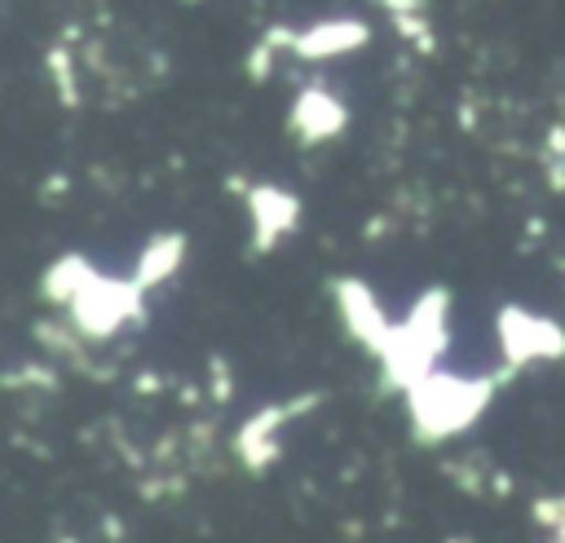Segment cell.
<instances>
[{
    "label": "cell",
    "instance_id": "obj_1",
    "mask_svg": "<svg viewBox=\"0 0 565 543\" xmlns=\"http://www.w3.org/2000/svg\"><path fill=\"white\" fill-rule=\"evenodd\" d=\"M450 349V291L428 287L415 296L411 313L393 327L388 349L380 353V384L393 393H411L419 380H428Z\"/></svg>",
    "mask_w": 565,
    "mask_h": 543
},
{
    "label": "cell",
    "instance_id": "obj_2",
    "mask_svg": "<svg viewBox=\"0 0 565 543\" xmlns=\"http://www.w3.org/2000/svg\"><path fill=\"white\" fill-rule=\"evenodd\" d=\"M499 375H455V371H433L406 393V415H411V437L419 446H441L459 433H468L486 406L494 402Z\"/></svg>",
    "mask_w": 565,
    "mask_h": 543
},
{
    "label": "cell",
    "instance_id": "obj_3",
    "mask_svg": "<svg viewBox=\"0 0 565 543\" xmlns=\"http://www.w3.org/2000/svg\"><path fill=\"white\" fill-rule=\"evenodd\" d=\"M146 291L132 278H110L97 274L88 283V291L66 309V322L84 336V340H110L119 336L128 322H146Z\"/></svg>",
    "mask_w": 565,
    "mask_h": 543
},
{
    "label": "cell",
    "instance_id": "obj_4",
    "mask_svg": "<svg viewBox=\"0 0 565 543\" xmlns=\"http://www.w3.org/2000/svg\"><path fill=\"white\" fill-rule=\"evenodd\" d=\"M327 402V393H296V397H287V402H269V406H260V411H252L243 424H238V433H234V441H230V450H234V459L252 472V477H260V472H269L274 464H278V455H282V441H278V433L291 424V419H300V415H309V411H318Z\"/></svg>",
    "mask_w": 565,
    "mask_h": 543
},
{
    "label": "cell",
    "instance_id": "obj_5",
    "mask_svg": "<svg viewBox=\"0 0 565 543\" xmlns=\"http://www.w3.org/2000/svg\"><path fill=\"white\" fill-rule=\"evenodd\" d=\"M494 340L508 371H521L530 362H561L565 358V327L547 313H534L525 305H503L494 313Z\"/></svg>",
    "mask_w": 565,
    "mask_h": 543
},
{
    "label": "cell",
    "instance_id": "obj_6",
    "mask_svg": "<svg viewBox=\"0 0 565 543\" xmlns=\"http://www.w3.org/2000/svg\"><path fill=\"white\" fill-rule=\"evenodd\" d=\"M331 296H335V309H340L344 331H349L366 353H375V358H380V353L388 349L393 327H397V322H388V313H384L380 296H375L362 278H353V274L331 278Z\"/></svg>",
    "mask_w": 565,
    "mask_h": 543
},
{
    "label": "cell",
    "instance_id": "obj_7",
    "mask_svg": "<svg viewBox=\"0 0 565 543\" xmlns=\"http://www.w3.org/2000/svg\"><path fill=\"white\" fill-rule=\"evenodd\" d=\"M247 221H252V256L274 252L300 225V199L282 185H252L247 190Z\"/></svg>",
    "mask_w": 565,
    "mask_h": 543
},
{
    "label": "cell",
    "instance_id": "obj_8",
    "mask_svg": "<svg viewBox=\"0 0 565 543\" xmlns=\"http://www.w3.org/2000/svg\"><path fill=\"white\" fill-rule=\"evenodd\" d=\"M349 124V110L335 93H327L322 84H309L296 102H291V115H287V128L300 146H318V141H331L340 137Z\"/></svg>",
    "mask_w": 565,
    "mask_h": 543
},
{
    "label": "cell",
    "instance_id": "obj_9",
    "mask_svg": "<svg viewBox=\"0 0 565 543\" xmlns=\"http://www.w3.org/2000/svg\"><path fill=\"white\" fill-rule=\"evenodd\" d=\"M366 40H371L366 22H358V18H327V22L309 26V31H300L291 53L305 57V62H327V57H340L349 49H362Z\"/></svg>",
    "mask_w": 565,
    "mask_h": 543
},
{
    "label": "cell",
    "instance_id": "obj_10",
    "mask_svg": "<svg viewBox=\"0 0 565 543\" xmlns=\"http://www.w3.org/2000/svg\"><path fill=\"white\" fill-rule=\"evenodd\" d=\"M102 269L84 256V252H62L44 274H40V296L49 300V305H75L84 291H88V283L97 278Z\"/></svg>",
    "mask_w": 565,
    "mask_h": 543
},
{
    "label": "cell",
    "instance_id": "obj_11",
    "mask_svg": "<svg viewBox=\"0 0 565 543\" xmlns=\"http://www.w3.org/2000/svg\"><path fill=\"white\" fill-rule=\"evenodd\" d=\"M185 247H190V238H185L181 230H163V234H154V238L141 247V256H137L132 283H137L141 291H150V287L168 283V278L181 269V260H185Z\"/></svg>",
    "mask_w": 565,
    "mask_h": 543
},
{
    "label": "cell",
    "instance_id": "obj_12",
    "mask_svg": "<svg viewBox=\"0 0 565 543\" xmlns=\"http://www.w3.org/2000/svg\"><path fill=\"white\" fill-rule=\"evenodd\" d=\"M31 336H35V344H44L53 358H66L75 371H84V375H93V380H102V375H106V371H97V366L88 362L84 336H79L71 322H53V318H40V322L31 327Z\"/></svg>",
    "mask_w": 565,
    "mask_h": 543
},
{
    "label": "cell",
    "instance_id": "obj_13",
    "mask_svg": "<svg viewBox=\"0 0 565 543\" xmlns=\"http://www.w3.org/2000/svg\"><path fill=\"white\" fill-rule=\"evenodd\" d=\"M441 472L455 481V490L463 494H490V477H494V464L481 455V450H468L459 459H446Z\"/></svg>",
    "mask_w": 565,
    "mask_h": 543
},
{
    "label": "cell",
    "instance_id": "obj_14",
    "mask_svg": "<svg viewBox=\"0 0 565 543\" xmlns=\"http://www.w3.org/2000/svg\"><path fill=\"white\" fill-rule=\"evenodd\" d=\"M4 388H9V393H18V388H40V393H57V388H62V380H57V371H53L49 362H22V366L4 371Z\"/></svg>",
    "mask_w": 565,
    "mask_h": 543
},
{
    "label": "cell",
    "instance_id": "obj_15",
    "mask_svg": "<svg viewBox=\"0 0 565 543\" xmlns=\"http://www.w3.org/2000/svg\"><path fill=\"white\" fill-rule=\"evenodd\" d=\"M49 71H53V84H57V102H62L66 110H75V106H79V88H75V71H71L66 44H53V49H49Z\"/></svg>",
    "mask_w": 565,
    "mask_h": 543
},
{
    "label": "cell",
    "instance_id": "obj_16",
    "mask_svg": "<svg viewBox=\"0 0 565 543\" xmlns=\"http://www.w3.org/2000/svg\"><path fill=\"white\" fill-rule=\"evenodd\" d=\"M530 521H534L539 530H547L552 539H565V490L539 494V499L530 503Z\"/></svg>",
    "mask_w": 565,
    "mask_h": 543
},
{
    "label": "cell",
    "instance_id": "obj_17",
    "mask_svg": "<svg viewBox=\"0 0 565 543\" xmlns=\"http://www.w3.org/2000/svg\"><path fill=\"white\" fill-rule=\"evenodd\" d=\"M207 397L216 406H230L234 402V371H230V358L225 353H212L207 358Z\"/></svg>",
    "mask_w": 565,
    "mask_h": 543
},
{
    "label": "cell",
    "instance_id": "obj_18",
    "mask_svg": "<svg viewBox=\"0 0 565 543\" xmlns=\"http://www.w3.org/2000/svg\"><path fill=\"white\" fill-rule=\"evenodd\" d=\"M137 494H141L146 503H159V499H168V494H185V477H181V472H150V477H141Z\"/></svg>",
    "mask_w": 565,
    "mask_h": 543
},
{
    "label": "cell",
    "instance_id": "obj_19",
    "mask_svg": "<svg viewBox=\"0 0 565 543\" xmlns=\"http://www.w3.org/2000/svg\"><path fill=\"white\" fill-rule=\"evenodd\" d=\"M274 53H278V49H274L269 40H260V44L247 53V79H252V84H265V79H269V71H274Z\"/></svg>",
    "mask_w": 565,
    "mask_h": 543
},
{
    "label": "cell",
    "instance_id": "obj_20",
    "mask_svg": "<svg viewBox=\"0 0 565 543\" xmlns=\"http://www.w3.org/2000/svg\"><path fill=\"white\" fill-rule=\"evenodd\" d=\"M66 190H71V177H66V172H53V177L44 181L40 199H44V203H53V199H57V194H66Z\"/></svg>",
    "mask_w": 565,
    "mask_h": 543
},
{
    "label": "cell",
    "instance_id": "obj_21",
    "mask_svg": "<svg viewBox=\"0 0 565 543\" xmlns=\"http://www.w3.org/2000/svg\"><path fill=\"white\" fill-rule=\"evenodd\" d=\"M547 159H565V124L547 128Z\"/></svg>",
    "mask_w": 565,
    "mask_h": 543
},
{
    "label": "cell",
    "instance_id": "obj_22",
    "mask_svg": "<svg viewBox=\"0 0 565 543\" xmlns=\"http://www.w3.org/2000/svg\"><path fill=\"white\" fill-rule=\"evenodd\" d=\"M380 4H384L393 18H402V13H424V9H428V0H380Z\"/></svg>",
    "mask_w": 565,
    "mask_h": 543
},
{
    "label": "cell",
    "instance_id": "obj_23",
    "mask_svg": "<svg viewBox=\"0 0 565 543\" xmlns=\"http://www.w3.org/2000/svg\"><path fill=\"white\" fill-rule=\"evenodd\" d=\"M102 539L106 543H124V517H115V512L102 517Z\"/></svg>",
    "mask_w": 565,
    "mask_h": 543
},
{
    "label": "cell",
    "instance_id": "obj_24",
    "mask_svg": "<svg viewBox=\"0 0 565 543\" xmlns=\"http://www.w3.org/2000/svg\"><path fill=\"white\" fill-rule=\"evenodd\" d=\"M543 163H547V185L565 194V159H543Z\"/></svg>",
    "mask_w": 565,
    "mask_h": 543
},
{
    "label": "cell",
    "instance_id": "obj_25",
    "mask_svg": "<svg viewBox=\"0 0 565 543\" xmlns=\"http://www.w3.org/2000/svg\"><path fill=\"white\" fill-rule=\"evenodd\" d=\"M132 388H137V393H159V388H163V375H159V371H141V375L132 380Z\"/></svg>",
    "mask_w": 565,
    "mask_h": 543
},
{
    "label": "cell",
    "instance_id": "obj_26",
    "mask_svg": "<svg viewBox=\"0 0 565 543\" xmlns=\"http://www.w3.org/2000/svg\"><path fill=\"white\" fill-rule=\"evenodd\" d=\"M490 494H494V499H508V494H512V472L494 468V477H490Z\"/></svg>",
    "mask_w": 565,
    "mask_h": 543
},
{
    "label": "cell",
    "instance_id": "obj_27",
    "mask_svg": "<svg viewBox=\"0 0 565 543\" xmlns=\"http://www.w3.org/2000/svg\"><path fill=\"white\" fill-rule=\"evenodd\" d=\"M181 402L194 406V402H199V388H194V384H181Z\"/></svg>",
    "mask_w": 565,
    "mask_h": 543
},
{
    "label": "cell",
    "instance_id": "obj_28",
    "mask_svg": "<svg viewBox=\"0 0 565 543\" xmlns=\"http://www.w3.org/2000/svg\"><path fill=\"white\" fill-rule=\"evenodd\" d=\"M53 543H79V539H75V534H57Z\"/></svg>",
    "mask_w": 565,
    "mask_h": 543
},
{
    "label": "cell",
    "instance_id": "obj_29",
    "mask_svg": "<svg viewBox=\"0 0 565 543\" xmlns=\"http://www.w3.org/2000/svg\"><path fill=\"white\" fill-rule=\"evenodd\" d=\"M441 543H472V539H455V534H450V539H441Z\"/></svg>",
    "mask_w": 565,
    "mask_h": 543
},
{
    "label": "cell",
    "instance_id": "obj_30",
    "mask_svg": "<svg viewBox=\"0 0 565 543\" xmlns=\"http://www.w3.org/2000/svg\"><path fill=\"white\" fill-rule=\"evenodd\" d=\"M547 543H565V539H547Z\"/></svg>",
    "mask_w": 565,
    "mask_h": 543
},
{
    "label": "cell",
    "instance_id": "obj_31",
    "mask_svg": "<svg viewBox=\"0 0 565 543\" xmlns=\"http://www.w3.org/2000/svg\"><path fill=\"white\" fill-rule=\"evenodd\" d=\"M190 4H194V0H190Z\"/></svg>",
    "mask_w": 565,
    "mask_h": 543
}]
</instances>
